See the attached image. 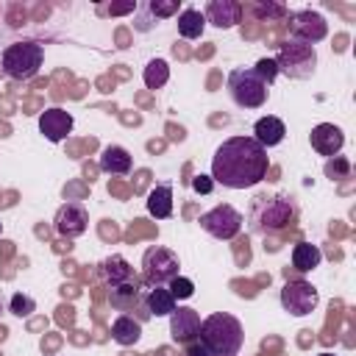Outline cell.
<instances>
[{
	"label": "cell",
	"instance_id": "cell-21",
	"mask_svg": "<svg viewBox=\"0 0 356 356\" xmlns=\"http://www.w3.org/2000/svg\"><path fill=\"white\" fill-rule=\"evenodd\" d=\"M145 303H147V312L150 317H170L175 312V298L167 286H153L145 292Z\"/></svg>",
	"mask_w": 356,
	"mask_h": 356
},
{
	"label": "cell",
	"instance_id": "cell-20",
	"mask_svg": "<svg viewBox=\"0 0 356 356\" xmlns=\"http://www.w3.org/2000/svg\"><path fill=\"white\" fill-rule=\"evenodd\" d=\"M103 275H106V281H108V286L114 289V286H125V284H131V281H136L134 278V270H131V264L122 259V256H108L106 261H103Z\"/></svg>",
	"mask_w": 356,
	"mask_h": 356
},
{
	"label": "cell",
	"instance_id": "cell-14",
	"mask_svg": "<svg viewBox=\"0 0 356 356\" xmlns=\"http://www.w3.org/2000/svg\"><path fill=\"white\" fill-rule=\"evenodd\" d=\"M309 142H312V147H314L320 156H337V153L342 150V145H345V134H342V128L334 125V122H320V125L312 128Z\"/></svg>",
	"mask_w": 356,
	"mask_h": 356
},
{
	"label": "cell",
	"instance_id": "cell-28",
	"mask_svg": "<svg viewBox=\"0 0 356 356\" xmlns=\"http://www.w3.org/2000/svg\"><path fill=\"white\" fill-rule=\"evenodd\" d=\"M145 8H147V11H150L156 19H159V17H170V14H178V3H175V0H172V3H159V0H156V3H147Z\"/></svg>",
	"mask_w": 356,
	"mask_h": 356
},
{
	"label": "cell",
	"instance_id": "cell-32",
	"mask_svg": "<svg viewBox=\"0 0 356 356\" xmlns=\"http://www.w3.org/2000/svg\"><path fill=\"white\" fill-rule=\"evenodd\" d=\"M317 356H337V353H317Z\"/></svg>",
	"mask_w": 356,
	"mask_h": 356
},
{
	"label": "cell",
	"instance_id": "cell-7",
	"mask_svg": "<svg viewBox=\"0 0 356 356\" xmlns=\"http://www.w3.org/2000/svg\"><path fill=\"white\" fill-rule=\"evenodd\" d=\"M178 270H181V261L170 248L153 245L142 256V273H145V281L150 286H167L178 275Z\"/></svg>",
	"mask_w": 356,
	"mask_h": 356
},
{
	"label": "cell",
	"instance_id": "cell-15",
	"mask_svg": "<svg viewBox=\"0 0 356 356\" xmlns=\"http://www.w3.org/2000/svg\"><path fill=\"white\" fill-rule=\"evenodd\" d=\"M239 14H242V6L234 3V0H211L206 3V22L217 25V28H234L239 22Z\"/></svg>",
	"mask_w": 356,
	"mask_h": 356
},
{
	"label": "cell",
	"instance_id": "cell-12",
	"mask_svg": "<svg viewBox=\"0 0 356 356\" xmlns=\"http://www.w3.org/2000/svg\"><path fill=\"white\" fill-rule=\"evenodd\" d=\"M72 125H75L72 114L64 111V108H58V106L44 108V111L39 114V131L44 134L47 142H61V139H67L70 131H72Z\"/></svg>",
	"mask_w": 356,
	"mask_h": 356
},
{
	"label": "cell",
	"instance_id": "cell-9",
	"mask_svg": "<svg viewBox=\"0 0 356 356\" xmlns=\"http://www.w3.org/2000/svg\"><path fill=\"white\" fill-rule=\"evenodd\" d=\"M320 295L309 281H286L281 289V306L284 312H289L292 317H306L317 309Z\"/></svg>",
	"mask_w": 356,
	"mask_h": 356
},
{
	"label": "cell",
	"instance_id": "cell-18",
	"mask_svg": "<svg viewBox=\"0 0 356 356\" xmlns=\"http://www.w3.org/2000/svg\"><path fill=\"white\" fill-rule=\"evenodd\" d=\"M139 337H142V323L136 320V317H131V314H120L114 323H111V339L117 342V345H136L139 342Z\"/></svg>",
	"mask_w": 356,
	"mask_h": 356
},
{
	"label": "cell",
	"instance_id": "cell-29",
	"mask_svg": "<svg viewBox=\"0 0 356 356\" xmlns=\"http://www.w3.org/2000/svg\"><path fill=\"white\" fill-rule=\"evenodd\" d=\"M192 189L200 192V195H209V192L214 189V181H211L209 175H195V178H192Z\"/></svg>",
	"mask_w": 356,
	"mask_h": 356
},
{
	"label": "cell",
	"instance_id": "cell-5",
	"mask_svg": "<svg viewBox=\"0 0 356 356\" xmlns=\"http://www.w3.org/2000/svg\"><path fill=\"white\" fill-rule=\"evenodd\" d=\"M278 72L289 75V78H312L314 75V67H317V50L314 44H306V42H298V39H286L281 47H278V56L273 58Z\"/></svg>",
	"mask_w": 356,
	"mask_h": 356
},
{
	"label": "cell",
	"instance_id": "cell-3",
	"mask_svg": "<svg viewBox=\"0 0 356 356\" xmlns=\"http://www.w3.org/2000/svg\"><path fill=\"white\" fill-rule=\"evenodd\" d=\"M295 217H298V206H295V197H289V195H259V197H253L250 211H248L253 234L281 231V228L292 225Z\"/></svg>",
	"mask_w": 356,
	"mask_h": 356
},
{
	"label": "cell",
	"instance_id": "cell-25",
	"mask_svg": "<svg viewBox=\"0 0 356 356\" xmlns=\"http://www.w3.org/2000/svg\"><path fill=\"white\" fill-rule=\"evenodd\" d=\"M8 312H11L14 317H28V314H33V312H36V300H33L31 295L14 292V295L8 298Z\"/></svg>",
	"mask_w": 356,
	"mask_h": 356
},
{
	"label": "cell",
	"instance_id": "cell-13",
	"mask_svg": "<svg viewBox=\"0 0 356 356\" xmlns=\"http://www.w3.org/2000/svg\"><path fill=\"white\" fill-rule=\"evenodd\" d=\"M197 331H200V314L189 306H175V312L170 314V334L175 342L181 345H189L197 339Z\"/></svg>",
	"mask_w": 356,
	"mask_h": 356
},
{
	"label": "cell",
	"instance_id": "cell-8",
	"mask_svg": "<svg viewBox=\"0 0 356 356\" xmlns=\"http://www.w3.org/2000/svg\"><path fill=\"white\" fill-rule=\"evenodd\" d=\"M200 228L206 234H211L214 239H234L239 231H242V214L228 206V203H220L214 209H209L206 214H200Z\"/></svg>",
	"mask_w": 356,
	"mask_h": 356
},
{
	"label": "cell",
	"instance_id": "cell-19",
	"mask_svg": "<svg viewBox=\"0 0 356 356\" xmlns=\"http://www.w3.org/2000/svg\"><path fill=\"white\" fill-rule=\"evenodd\" d=\"M147 214L156 220H164L172 214V186L170 184H159L147 192Z\"/></svg>",
	"mask_w": 356,
	"mask_h": 356
},
{
	"label": "cell",
	"instance_id": "cell-4",
	"mask_svg": "<svg viewBox=\"0 0 356 356\" xmlns=\"http://www.w3.org/2000/svg\"><path fill=\"white\" fill-rule=\"evenodd\" d=\"M44 61V47L39 42H14L3 50L0 56V67L8 78L14 81H28L39 72Z\"/></svg>",
	"mask_w": 356,
	"mask_h": 356
},
{
	"label": "cell",
	"instance_id": "cell-11",
	"mask_svg": "<svg viewBox=\"0 0 356 356\" xmlns=\"http://www.w3.org/2000/svg\"><path fill=\"white\" fill-rule=\"evenodd\" d=\"M56 231L61 234V236H67V239H72V236H81L83 231H86V225H89V211H86V206L83 203H78V200H67L58 211H56Z\"/></svg>",
	"mask_w": 356,
	"mask_h": 356
},
{
	"label": "cell",
	"instance_id": "cell-30",
	"mask_svg": "<svg viewBox=\"0 0 356 356\" xmlns=\"http://www.w3.org/2000/svg\"><path fill=\"white\" fill-rule=\"evenodd\" d=\"M256 14H259V17H267V14H284V6H256Z\"/></svg>",
	"mask_w": 356,
	"mask_h": 356
},
{
	"label": "cell",
	"instance_id": "cell-10",
	"mask_svg": "<svg viewBox=\"0 0 356 356\" xmlns=\"http://www.w3.org/2000/svg\"><path fill=\"white\" fill-rule=\"evenodd\" d=\"M289 33H292V39H298V42L314 44V42L325 39L328 25H325L323 14H317V11H312V8H303V11H295V14L289 17Z\"/></svg>",
	"mask_w": 356,
	"mask_h": 356
},
{
	"label": "cell",
	"instance_id": "cell-33",
	"mask_svg": "<svg viewBox=\"0 0 356 356\" xmlns=\"http://www.w3.org/2000/svg\"><path fill=\"white\" fill-rule=\"evenodd\" d=\"M0 312H3V295H0Z\"/></svg>",
	"mask_w": 356,
	"mask_h": 356
},
{
	"label": "cell",
	"instance_id": "cell-17",
	"mask_svg": "<svg viewBox=\"0 0 356 356\" xmlns=\"http://www.w3.org/2000/svg\"><path fill=\"white\" fill-rule=\"evenodd\" d=\"M100 170L103 172H111V175L131 172V153L125 147H120V145L103 147V153H100Z\"/></svg>",
	"mask_w": 356,
	"mask_h": 356
},
{
	"label": "cell",
	"instance_id": "cell-31",
	"mask_svg": "<svg viewBox=\"0 0 356 356\" xmlns=\"http://www.w3.org/2000/svg\"><path fill=\"white\" fill-rule=\"evenodd\" d=\"M189 356H214V353L203 350V348H200V342L195 339V342H189Z\"/></svg>",
	"mask_w": 356,
	"mask_h": 356
},
{
	"label": "cell",
	"instance_id": "cell-22",
	"mask_svg": "<svg viewBox=\"0 0 356 356\" xmlns=\"http://www.w3.org/2000/svg\"><path fill=\"white\" fill-rule=\"evenodd\" d=\"M203 28H206L203 11H197L192 6H186V8L178 11V33L184 39H200L203 36Z\"/></svg>",
	"mask_w": 356,
	"mask_h": 356
},
{
	"label": "cell",
	"instance_id": "cell-6",
	"mask_svg": "<svg viewBox=\"0 0 356 356\" xmlns=\"http://www.w3.org/2000/svg\"><path fill=\"white\" fill-rule=\"evenodd\" d=\"M228 92L236 106L259 108L267 103V83L253 72V67H236L228 72Z\"/></svg>",
	"mask_w": 356,
	"mask_h": 356
},
{
	"label": "cell",
	"instance_id": "cell-16",
	"mask_svg": "<svg viewBox=\"0 0 356 356\" xmlns=\"http://www.w3.org/2000/svg\"><path fill=\"white\" fill-rule=\"evenodd\" d=\"M284 136H286V125H284V120H278V117H270V114H267V117L256 120V125H253V139H256L264 150L281 145Z\"/></svg>",
	"mask_w": 356,
	"mask_h": 356
},
{
	"label": "cell",
	"instance_id": "cell-2",
	"mask_svg": "<svg viewBox=\"0 0 356 356\" xmlns=\"http://www.w3.org/2000/svg\"><path fill=\"white\" fill-rule=\"evenodd\" d=\"M242 339H245L242 323L228 312H214L206 320H200L197 342L203 350L214 356H236L242 348Z\"/></svg>",
	"mask_w": 356,
	"mask_h": 356
},
{
	"label": "cell",
	"instance_id": "cell-23",
	"mask_svg": "<svg viewBox=\"0 0 356 356\" xmlns=\"http://www.w3.org/2000/svg\"><path fill=\"white\" fill-rule=\"evenodd\" d=\"M320 261H323V253H320L317 245H312V242H298V245L292 248V267H295L298 273H309V270H314Z\"/></svg>",
	"mask_w": 356,
	"mask_h": 356
},
{
	"label": "cell",
	"instance_id": "cell-24",
	"mask_svg": "<svg viewBox=\"0 0 356 356\" xmlns=\"http://www.w3.org/2000/svg\"><path fill=\"white\" fill-rule=\"evenodd\" d=\"M142 78H145V86H147V89H161V86L170 81V67H167V61H164V58H150L147 67H145V72H142Z\"/></svg>",
	"mask_w": 356,
	"mask_h": 356
},
{
	"label": "cell",
	"instance_id": "cell-26",
	"mask_svg": "<svg viewBox=\"0 0 356 356\" xmlns=\"http://www.w3.org/2000/svg\"><path fill=\"white\" fill-rule=\"evenodd\" d=\"M167 289L172 292V298H175V300H186V298H192L195 284H192L189 278H184V275H175V278L167 284Z\"/></svg>",
	"mask_w": 356,
	"mask_h": 356
},
{
	"label": "cell",
	"instance_id": "cell-27",
	"mask_svg": "<svg viewBox=\"0 0 356 356\" xmlns=\"http://www.w3.org/2000/svg\"><path fill=\"white\" fill-rule=\"evenodd\" d=\"M253 72H256V75L270 86V83L275 81V75H278V67H275V61H273V58H259V61H256V67H253Z\"/></svg>",
	"mask_w": 356,
	"mask_h": 356
},
{
	"label": "cell",
	"instance_id": "cell-1",
	"mask_svg": "<svg viewBox=\"0 0 356 356\" xmlns=\"http://www.w3.org/2000/svg\"><path fill=\"white\" fill-rule=\"evenodd\" d=\"M270 170L267 150L253 136L225 139L211 159V181L228 189H248L264 181Z\"/></svg>",
	"mask_w": 356,
	"mask_h": 356
}]
</instances>
